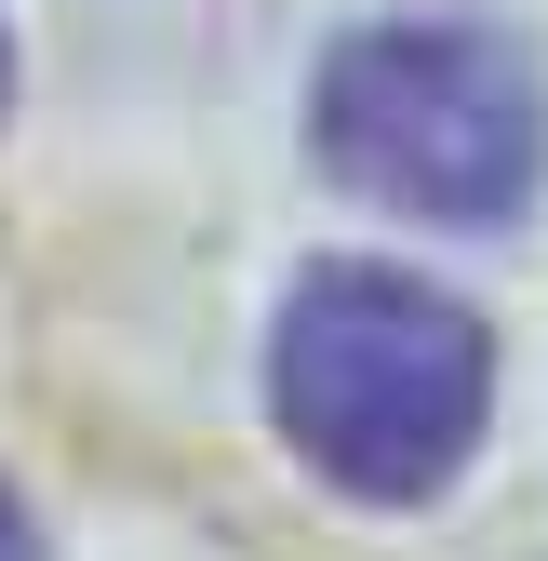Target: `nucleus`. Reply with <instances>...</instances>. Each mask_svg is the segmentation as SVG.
Masks as SVG:
<instances>
[{"label":"nucleus","mask_w":548,"mask_h":561,"mask_svg":"<svg viewBox=\"0 0 548 561\" xmlns=\"http://www.w3.org/2000/svg\"><path fill=\"white\" fill-rule=\"evenodd\" d=\"M308 148L334 187L388 201L429 228H509L548 187V81L522 41L455 27V14H388L321 54L308 94Z\"/></svg>","instance_id":"nucleus-2"},{"label":"nucleus","mask_w":548,"mask_h":561,"mask_svg":"<svg viewBox=\"0 0 548 561\" xmlns=\"http://www.w3.org/2000/svg\"><path fill=\"white\" fill-rule=\"evenodd\" d=\"M282 442L362 508H429L495 428V334L415 267H308L267 334Z\"/></svg>","instance_id":"nucleus-1"},{"label":"nucleus","mask_w":548,"mask_h":561,"mask_svg":"<svg viewBox=\"0 0 548 561\" xmlns=\"http://www.w3.org/2000/svg\"><path fill=\"white\" fill-rule=\"evenodd\" d=\"M0 561H27V522H14V495H0Z\"/></svg>","instance_id":"nucleus-3"},{"label":"nucleus","mask_w":548,"mask_h":561,"mask_svg":"<svg viewBox=\"0 0 548 561\" xmlns=\"http://www.w3.org/2000/svg\"><path fill=\"white\" fill-rule=\"evenodd\" d=\"M0 94H14V54H0Z\"/></svg>","instance_id":"nucleus-4"}]
</instances>
